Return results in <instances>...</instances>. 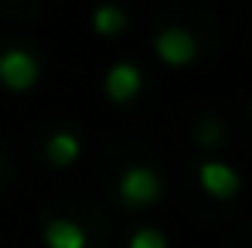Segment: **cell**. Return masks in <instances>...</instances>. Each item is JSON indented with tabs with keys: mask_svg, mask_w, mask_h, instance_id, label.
I'll list each match as a JSON object with an SVG mask.
<instances>
[{
	"mask_svg": "<svg viewBox=\"0 0 252 248\" xmlns=\"http://www.w3.org/2000/svg\"><path fill=\"white\" fill-rule=\"evenodd\" d=\"M106 95L113 99V102H129V99H136L140 95V88H143V75H140V68L136 65H129V61H116L109 72H106Z\"/></svg>",
	"mask_w": 252,
	"mask_h": 248,
	"instance_id": "obj_5",
	"label": "cell"
},
{
	"mask_svg": "<svg viewBox=\"0 0 252 248\" xmlns=\"http://www.w3.org/2000/svg\"><path fill=\"white\" fill-rule=\"evenodd\" d=\"M44 245L48 248H85L89 238H85V231L75 221H68V218H51V221L44 224Z\"/></svg>",
	"mask_w": 252,
	"mask_h": 248,
	"instance_id": "obj_6",
	"label": "cell"
},
{
	"mask_svg": "<svg viewBox=\"0 0 252 248\" xmlns=\"http://www.w3.org/2000/svg\"><path fill=\"white\" fill-rule=\"evenodd\" d=\"M38 75H41V65H38V58H34L31 51L10 48V51L0 55V82L7 85L10 92L31 88V85L38 82Z\"/></svg>",
	"mask_w": 252,
	"mask_h": 248,
	"instance_id": "obj_2",
	"label": "cell"
},
{
	"mask_svg": "<svg viewBox=\"0 0 252 248\" xmlns=\"http://www.w3.org/2000/svg\"><path fill=\"white\" fill-rule=\"evenodd\" d=\"M120 197H123V204H129V207L154 204V201L160 197V177L143 164L126 166L123 177H120Z\"/></svg>",
	"mask_w": 252,
	"mask_h": 248,
	"instance_id": "obj_1",
	"label": "cell"
},
{
	"mask_svg": "<svg viewBox=\"0 0 252 248\" xmlns=\"http://www.w3.org/2000/svg\"><path fill=\"white\" fill-rule=\"evenodd\" d=\"M92 28L99 31V34H120L126 28V14L120 7H113V3H102V7H95V14H92Z\"/></svg>",
	"mask_w": 252,
	"mask_h": 248,
	"instance_id": "obj_8",
	"label": "cell"
},
{
	"mask_svg": "<svg viewBox=\"0 0 252 248\" xmlns=\"http://www.w3.org/2000/svg\"><path fill=\"white\" fill-rule=\"evenodd\" d=\"M198 143H208V146L221 143V123L218 119H205L201 129H198Z\"/></svg>",
	"mask_w": 252,
	"mask_h": 248,
	"instance_id": "obj_10",
	"label": "cell"
},
{
	"mask_svg": "<svg viewBox=\"0 0 252 248\" xmlns=\"http://www.w3.org/2000/svg\"><path fill=\"white\" fill-rule=\"evenodd\" d=\"M0 166H3V164H0Z\"/></svg>",
	"mask_w": 252,
	"mask_h": 248,
	"instance_id": "obj_11",
	"label": "cell"
},
{
	"mask_svg": "<svg viewBox=\"0 0 252 248\" xmlns=\"http://www.w3.org/2000/svg\"><path fill=\"white\" fill-rule=\"evenodd\" d=\"M198 184H201V191H205L208 197H215V201H228V197L239 194L242 177H239L228 164H221V160H208V164L198 166Z\"/></svg>",
	"mask_w": 252,
	"mask_h": 248,
	"instance_id": "obj_3",
	"label": "cell"
},
{
	"mask_svg": "<svg viewBox=\"0 0 252 248\" xmlns=\"http://www.w3.org/2000/svg\"><path fill=\"white\" fill-rule=\"evenodd\" d=\"M82 153V143L75 133H55L48 143H44V157L51 166H72Z\"/></svg>",
	"mask_w": 252,
	"mask_h": 248,
	"instance_id": "obj_7",
	"label": "cell"
},
{
	"mask_svg": "<svg viewBox=\"0 0 252 248\" xmlns=\"http://www.w3.org/2000/svg\"><path fill=\"white\" fill-rule=\"evenodd\" d=\"M126 248H167V238L157 228H140V231L129 235V245Z\"/></svg>",
	"mask_w": 252,
	"mask_h": 248,
	"instance_id": "obj_9",
	"label": "cell"
},
{
	"mask_svg": "<svg viewBox=\"0 0 252 248\" xmlns=\"http://www.w3.org/2000/svg\"><path fill=\"white\" fill-rule=\"evenodd\" d=\"M154 51L160 61L167 65H188L198 58V41L194 34H188L184 28H164L157 38H154Z\"/></svg>",
	"mask_w": 252,
	"mask_h": 248,
	"instance_id": "obj_4",
	"label": "cell"
}]
</instances>
